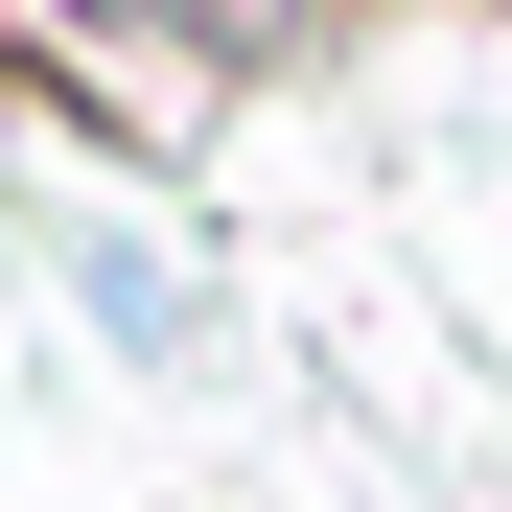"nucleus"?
I'll list each match as a JSON object with an SVG mask.
<instances>
[{"label": "nucleus", "instance_id": "1", "mask_svg": "<svg viewBox=\"0 0 512 512\" xmlns=\"http://www.w3.org/2000/svg\"><path fill=\"white\" fill-rule=\"evenodd\" d=\"M70 280H94V326H117V350H187V280H163L140 233H94V256H70Z\"/></svg>", "mask_w": 512, "mask_h": 512}]
</instances>
